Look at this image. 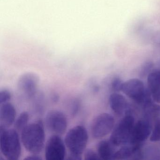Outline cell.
Instances as JSON below:
<instances>
[{"label":"cell","instance_id":"cell-1","mask_svg":"<svg viewBox=\"0 0 160 160\" xmlns=\"http://www.w3.org/2000/svg\"><path fill=\"white\" fill-rule=\"evenodd\" d=\"M45 132L42 120L28 123L21 132V142L28 151L39 154L45 147Z\"/></svg>","mask_w":160,"mask_h":160},{"label":"cell","instance_id":"cell-2","mask_svg":"<svg viewBox=\"0 0 160 160\" xmlns=\"http://www.w3.org/2000/svg\"><path fill=\"white\" fill-rule=\"evenodd\" d=\"M21 142L18 131L15 129H0V149L6 159H19L22 152Z\"/></svg>","mask_w":160,"mask_h":160},{"label":"cell","instance_id":"cell-3","mask_svg":"<svg viewBox=\"0 0 160 160\" xmlns=\"http://www.w3.org/2000/svg\"><path fill=\"white\" fill-rule=\"evenodd\" d=\"M89 136L88 131L83 125L74 126L65 136L64 142L70 153L82 156L86 149Z\"/></svg>","mask_w":160,"mask_h":160},{"label":"cell","instance_id":"cell-4","mask_svg":"<svg viewBox=\"0 0 160 160\" xmlns=\"http://www.w3.org/2000/svg\"><path fill=\"white\" fill-rule=\"evenodd\" d=\"M121 91L141 107L153 101L148 87L138 78H132L123 82Z\"/></svg>","mask_w":160,"mask_h":160},{"label":"cell","instance_id":"cell-5","mask_svg":"<svg viewBox=\"0 0 160 160\" xmlns=\"http://www.w3.org/2000/svg\"><path fill=\"white\" fill-rule=\"evenodd\" d=\"M135 119L132 112L127 113L114 127L109 141L115 147H119L129 142L134 126Z\"/></svg>","mask_w":160,"mask_h":160},{"label":"cell","instance_id":"cell-6","mask_svg":"<svg viewBox=\"0 0 160 160\" xmlns=\"http://www.w3.org/2000/svg\"><path fill=\"white\" fill-rule=\"evenodd\" d=\"M115 127V119L111 114H99L92 121L91 126L92 136L95 139H101L113 131Z\"/></svg>","mask_w":160,"mask_h":160},{"label":"cell","instance_id":"cell-7","mask_svg":"<svg viewBox=\"0 0 160 160\" xmlns=\"http://www.w3.org/2000/svg\"><path fill=\"white\" fill-rule=\"evenodd\" d=\"M152 121L143 117L138 121L134 126L131 138L128 143L141 148L145 141L150 136L152 129Z\"/></svg>","mask_w":160,"mask_h":160},{"label":"cell","instance_id":"cell-8","mask_svg":"<svg viewBox=\"0 0 160 160\" xmlns=\"http://www.w3.org/2000/svg\"><path fill=\"white\" fill-rule=\"evenodd\" d=\"M65 142L59 135H51L45 145V156L47 160H63L66 155Z\"/></svg>","mask_w":160,"mask_h":160},{"label":"cell","instance_id":"cell-9","mask_svg":"<svg viewBox=\"0 0 160 160\" xmlns=\"http://www.w3.org/2000/svg\"><path fill=\"white\" fill-rule=\"evenodd\" d=\"M39 77L33 72H27L20 76L18 81L19 92L26 99L31 100L36 96L39 86Z\"/></svg>","mask_w":160,"mask_h":160},{"label":"cell","instance_id":"cell-10","mask_svg":"<svg viewBox=\"0 0 160 160\" xmlns=\"http://www.w3.org/2000/svg\"><path fill=\"white\" fill-rule=\"evenodd\" d=\"M45 123L48 130L56 134H63L68 126V121L65 114L60 110L54 109L48 112Z\"/></svg>","mask_w":160,"mask_h":160},{"label":"cell","instance_id":"cell-11","mask_svg":"<svg viewBox=\"0 0 160 160\" xmlns=\"http://www.w3.org/2000/svg\"><path fill=\"white\" fill-rule=\"evenodd\" d=\"M109 104L111 110L119 117L131 112L128 101L123 95L119 92H113L110 94Z\"/></svg>","mask_w":160,"mask_h":160},{"label":"cell","instance_id":"cell-12","mask_svg":"<svg viewBox=\"0 0 160 160\" xmlns=\"http://www.w3.org/2000/svg\"><path fill=\"white\" fill-rule=\"evenodd\" d=\"M17 111L10 102L1 104L0 129H8L14 124L16 119Z\"/></svg>","mask_w":160,"mask_h":160},{"label":"cell","instance_id":"cell-13","mask_svg":"<svg viewBox=\"0 0 160 160\" xmlns=\"http://www.w3.org/2000/svg\"><path fill=\"white\" fill-rule=\"evenodd\" d=\"M147 85L152 100L160 104V70H153L149 74Z\"/></svg>","mask_w":160,"mask_h":160},{"label":"cell","instance_id":"cell-14","mask_svg":"<svg viewBox=\"0 0 160 160\" xmlns=\"http://www.w3.org/2000/svg\"><path fill=\"white\" fill-rule=\"evenodd\" d=\"M141 148H138L127 143L122 146L118 150L116 151L113 160H135L137 154Z\"/></svg>","mask_w":160,"mask_h":160},{"label":"cell","instance_id":"cell-15","mask_svg":"<svg viewBox=\"0 0 160 160\" xmlns=\"http://www.w3.org/2000/svg\"><path fill=\"white\" fill-rule=\"evenodd\" d=\"M109 140H102L98 143L97 153L100 159L104 160H111L114 159L115 152L114 148Z\"/></svg>","mask_w":160,"mask_h":160},{"label":"cell","instance_id":"cell-16","mask_svg":"<svg viewBox=\"0 0 160 160\" xmlns=\"http://www.w3.org/2000/svg\"><path fill=\"white\" fill-rule=\"evenodd\" d=\"M139 160H160V149L153 145H144L139 152Z\"/></svg>","mask_w":160,"mask_h":160},{"label":"cell","instance_id":"cell-17","mask_svg":"<svg viewBox=\"0 0 160 160\" xmlns=\"http://www.w3.org/2000/svg\"><path fill=\"white\" fill-rule=\"evenodd\" d=\"M143 117L151 120L159 118L160 116V105L153 101H151L142 107Z\"/></svg>","mask_w":160,"mask_h":160},{"label":"cell","instance_id":"cell-18","mask_svg":"<svg viewBox=\"0 0 160 160\" xmlns=\"http://www.w3.org/2000/svg\"><path fill=\"white\" fill-rule=\"evenodd\" d=\"M30 115L28 112L24 111L19 114L18 117L16 119L14 125L15 129L19 132H21L22 130L28 124L29 121Z\"/></svg>","mask_w":160,"mask_h":160},{"label":"cell","instance_id":"cell-19","mask_svg":"<svg viewBox=\"0 0 160 160\" xmlns=\"http://www.w3.org/2000/svg\"><path fill=\"white\" fill-rule=\"evenodd\" d=\"M150 140L152 142L160 141V118L154 121V125L150 136Z\"/></svg>","mask_w":160,"mask_h":160},{"label":"cell","instance_id":"cell-20","mask_svg":"<svg viewBox=\"0 0 160 160\" xmlns=\"http://www.w3.org/2000/svg\"><path fill=\"white\" fill-rule=\"evenodd\" d=\"M154 63L151 61L145 62L141 66L139 71V76L141 78L148 77L150 73L154 70Z\"/></svg>","mask_w":160,"mask_h":160},{"label":"cell","instance_id":"cell-21","mask_svg":"<svg viewBox=\"0 0 160 160\" xmlns=\"http://www.w3.org/2000/svg\"><path fill=\"white\" fill-rule=\"evenodd\" d=\"M122 84L123 82L120 78L118 77L114 78L110 84L111 90L113 92H119L121 91Z\"/></svg>","mask_w":160,"mask_h":160},{"label":"cell","instance_id":"cell-22","mask_svg":"<svg viewBox=\"0 0 160 160\" xmlns=\"http://www.w3.org/2000/svg\"><path fill=\"white\" fill-rule=\"evenodd\" d=\"M12 98L11 92L7 89H2L0 91V105L10 102Z\"/></svg>","mask_w":160,"mask_h":160},{"label":"cell","instance_id":"cell-23","mask_svg":"<svg viewBox=\"0 0 160 160\" xmlns=\"http://www.w3.org/2000/svg\"><path fill=\"white\" fill-rule=\"evenodd\" d=\"M84 156L85 160H101L97 152L92 149H86L84 152Z\"/></svg>","mask_w":160,"mask_h":160},{"label":"cell","instance_id":"cell-24","mask_svg":"<svg viewBox=\"0 0 160 160\" xmlns=\"http://www.w3.org/2000/svg\"><path fill=\"white\" fill-rule=\"evenodd\" d=\"M81 101L79 99H75L72 103L71 108V115L73 117H75L78 113L81 108Z\"/></svg>","mask_w":160,"mask_h":160},{"label":"cell","instance_id":"cell-25","mask_svg":"<svg viewBox=\"0 0 160 160\" xmlns=\"http://www.w3.org/2000/svg\"><path fill=\"white\" fill-rule=\"evenodd\" d=\"M25 160H42V158L39 156V154H32L30 156H27L24 159Z\"/></svg>","mask_w":160,"mask_h":160},{"label":"cell","instance_id":"cell-26","mask_svg":"<svg viewBox=\"0 0 160 160\" xmlns=\"http://www.w3.org/2000/svg\"><path fill=\"white\" fill-rule=\"evenodd\" d=\"M67 159L69 160H81L82 159V156L70 153L67 157Z\"/></svg>","mask_w":160,"mask_h":160},{"label":"cell","instance_id":"cell-27","mask_svg":"<svg viewBox=\"0 0 160 160\" xmlns=\"http://www.w3.org/2000/svg\"><path fill=\"white\" fill-rule=\"evenodd\" d=\"M59 95L58 93H54L52 96V100L53 102L57 103L59 101Z\"/></svg>","mask_w":160,"mask_h":160}]
</instances>
